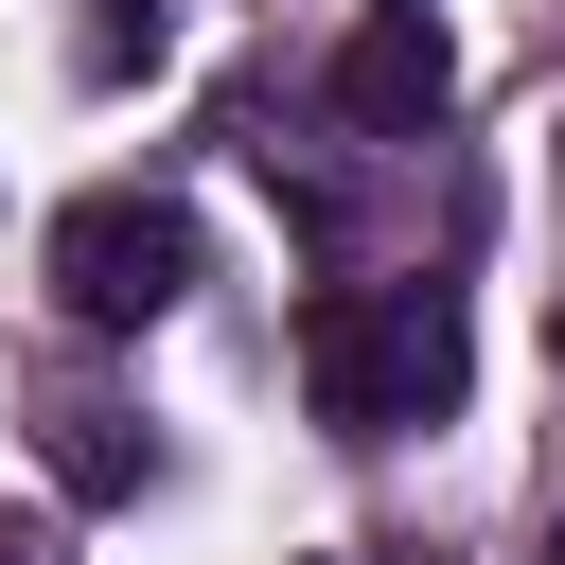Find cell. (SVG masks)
Here are the masks:
<instances>
[{
    "label": "cell",
    "mask_w": 565,
    "mask_h": 565,
    "mask_svg": "<svg viewBox=\"0 0 565 565\" xmlns=\"http://www.w3.org/2000/svg\"><path fill=\"white\" fill-rule=\"evenodd\" d=\"M300 388H318L353 441L441 424V406H459V300H441V282H335V300L300 318Z\"/></svg>",
    "instance_id": "cell-1"
},
{
    "label": "cell",
    "mask_w": 565,
    "mask_h": 565,
    "mask_svg": "<svg viewBox=\"0 0 565 565\" xmlns=\"http://www.w3.org/2000/svg\"><path fill=\"white\" fill-rule=\"evenodd\" d=\"M335 106H353L371 141H424V124L459 106V53H441V18H371V35L335 53Z\"/></svg>",
    "instance_id": "cell-3"
},
{
    "label": "cell",
    "mask_w": 565,
    "mask_h": 565,
    "mask_svg": "<svg viewBox=\"0 0 565 565\" xmlns=\"http://www.w3.org/2000/svg\"><path fill=\"white\" fill-rule=\"evenodd\" d=\"M53 477H71V494H124V477H141L124 406H53Z\"/></svg>",
    "instance_id": "cell-4"
},
{
    "label": "cell",
    "mask_w": 565,
    "mask_h": 565,
    "mask_svg": "<svg viewBox=\"0 0 565 565\" xmlns=\"http://www.w3.org/2000/svg\"><path fill=\"white\" fill-rule=\"evenodd\" d=\"M547 353H565V300H547Z\"/></svg>",
    "instance_id": "cell-8"
},
{
    "label": "cell",
    "mask_w": 565,
    "mask_h": 565,
    "mask_svg": "<svg viewBox=\"0 0 565 565\" xmlns=\"http://www.w3.org/2000/svg\"><path fill=\"white\" fill-rule=\"evenodd\" d=\"M53 300H71L88 335L177 318V300H194V212H177V194H71V212H53Z\"/></svg>",
    "instance_id": "cell-2"
},
{
    "label": "cell",
    "mask_w": 565,
    "mask_h": 565,
    "mask_svg": "<svg viewBox=\"0 0 565 565\" xmlns=\"http://www.w3.org/2000/svg\"><path fill=\"white\" fill-rule=\"evenodd\" d=\"M530 565H565V530H547V547H530Z\"/></svg>",
    "instance_id": "cell-7"
},
{
    "label": "cell",
    "mask_w": 565,
    "mask_h": 565,
    "mask_svg": "<svg viewBox=\"0 0 565 565\" xmlns=\"http://www.w3.org/2000/svg\"><path fill=\"white\" fill-rule=\"evenodd\" d=\"M88 71H106V88L159 71V0H88Z\"/></svg>",
    "instance_id": "cell-5"
},
{
    "label": "cell",
    "mask_w": 565,
    "mask_h": 565,
    "mask_svg": "<svg viewBox=\"0 0 565 565\" xmlns=\"http://www.w3.org/2000/svg\"><path fill=\"white\" fill-rule=\"evenodd\" d=\"M371 18H424V0H371Z\"/></svg>",
    "instance_id": "cell-9"
},
{
    "label": "cell",
    "mask_w": 565,
    "mask_h": 565,
    "mask_svg": "<svg viewBox=\"0 0 565 565\" xmlns=\"http://www.w3.org/2000/svg\"><path fill=\"white\" fill-rule=\"evenodd\" d=\"M0 565H53V547H35V530H0Z\"/></svg>",
    "instance_id": "cell-6"
}]
</instances>
